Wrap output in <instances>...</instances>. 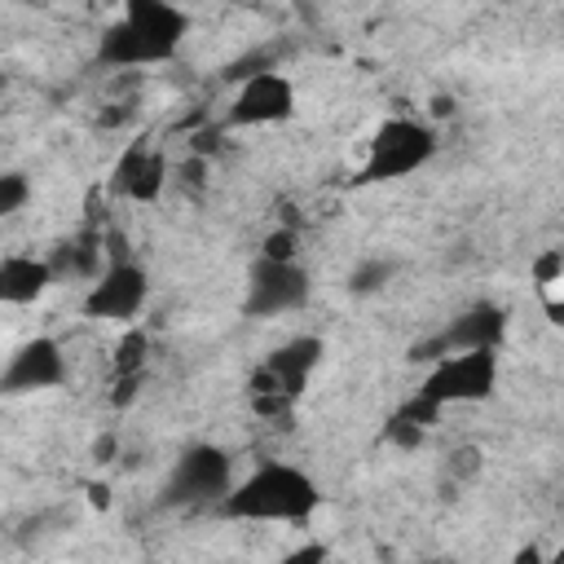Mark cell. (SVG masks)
<instances>
[{"label": "cell", "instance_id": "obj_1", "mask_svg": "<svg viewBox=\"0 0 564 564\" xmlns=\"http://www.w3.org/2000/svg\"><path fill=\"white\" fill-rule=\"evenodd\" d=\"M322 494L317 480L282 458L256 463L242 480H234V489L220 498V511L229 520H260V524H300L317 511Z\"/></svg>", "mask_w": 564, "mask_h": 564}, {"label": "cell", "instance_id": "obj_2", "mask_svg": "<svg viewBox=\"0 0 564 564\" xmlns=\"http://www.w3.org/2000/svg\"><path fill=\"white\" fill-rule=\"evenodd\" d=\"M185 26L189 18L176 9V0H128L123 18L106 26L97 53L106 66H154L176 53Z\"/></svg>", "mask_w": 564, "mask_h": 564}, {"label": "cell", "instance_id": "obj_3", "mask_svg": "<svg viewBox=\"0 0 564 564\" xmlns=\"http://www.w3.org/2000/svg\"><path fill=\"white\" fill-rule=\"evenodd\" d=\"M436 154V132L419 119H388L375 128L370 145H366V163H361V181L383 185V181H401L414 176L423 163H432Z\"/></svg>", "mask_w": 564, "mask_h": 564}, {"label": "cell", "instance_id": "obj_4", "mask_svg": "<svg viewBox=\"0 0 564 564\" xmlns=\"http://www.w3.org/2000/svg\"><path fill=\"white\" fill-rule=\"evenodd\" d=\"M494 388H498V352L494 348H463V352H445L432 361L419 397H427L432 405L445 410V405L485 401Z\"/></svg>", "mask_w": 564, "mask_h": 564}, {"label": "cell", "instance_id": "obj_5", "mask_svg": "<svg viewBox=\"0 0 564 564\" xmlns=\"http://www.w3.org/2000/svg\"><path fill=\"white\" fill-rule=\"evenodd\" d=\"M304 304H308V273L300 260H278V256L251 260L247 295H242L247 317H286Z\"/></svg>", "mask_w": 564, "mask_h": 564}, {"label": "cell", "instance_id": "obj_6", "mask_svg": "<svg viewBox=\"0 0 564 564\" xmlns=\"http://www.w3.org/2000/svg\"><path fill=\"white\" fill-rule=\"evenodd\" d=\"M150 300V273L137 260H110L84 295V313L97 322H132Z\"/></svg>", "mask_w": 564, "mask_h": 564}, {"label": "cell", "instance_id": "obj_7", "mask_svg": "<svg viewBox=\"0 0 564 564\" xmlns=\"http://www.w3.org/2000/svg\"><path fill=\"white\" fill-rule=\"evenodd\" d=\"M295 115V84L282 70H256L238 84L234 101H229V123L234 128H269Z\"/></svg>", "mask_w": 564, "mask_h": 564}, {"label": "cell", "instance_id": "obj_8", "mask_svg": "<svg viewBox=\"0 0 564 564\" xmlns=\"http://www.w3.org/2000/svg\"><path fill=\"white\" fill-rule=\"evenodd\" d=\"M234 489V463L216 445H194L176 458L167 476V498L172 502H220Z\"/></svg>", "mask_w": 564, "mask_h": 564}, {"label": "cell", "instance_id": "obj_9", "mask_svg": "<svg viewBox=\"0 0 564 564\" xmlns=\"http://www.w3.org/2000/svg\"><path fill=\"white\" fill-rule=\"evenodd\" d=\"M66 379V357L62 344L48 335L26 339L22 348L9 352L4 370H0V392L4 397H31V392H48Z\"/></svg>", "mask_w": 564, "mask_h": 564}, {"label": "cell", "instance_id": "obj_10", "mask_svg": "<svg viewBox=\"0 0 564 564\" xmlns=\"http://www.w3.org/2000/svg\"><path fill=\"white\" fill-rule=\"evenodd\" d=\"M317 361H322V339H317V335H295V339L278 344V348L264 357V366L256 370V388H251V392H256V397H260V392L300 397V392L308 388Z\"/></svg>", "mask_w": 564, "mask_h": 564}, {"label": "cell", "instance_id": "obj_11", "mask_svg": "<svg viewBox=\"0 0 564 564\" xmlns=\"http://www.w3.org/2000/svg\"><path fill=\"white\" fill-rule=\"evenodd\" d=\"M163 185H167V163L150 145H132L115 167V189L128 194L132 203H154L163 194Z\"/></svg>", "mask_w": 564, "mask_h": 564}, {"label": "cell", "instance_id": "obj_12", "mask_svg": "<svg viewBox=\"0 0 564 564\" xmlns=\"http://www.w3.org/2000/svg\"><path fill=\"white\" fill-rule=\"evenodd\" d=\"M502 335H507V317H502V308H494V304H476V308L458 313V317L441 330V344H445V352H463V348H498Z\"/></svg>", "mask_w": 564, "mask_h": 564}, {"label": "cell", "instance_id": "obj_13", "mask_svg": "<svg viewBox=\"0 0 564 564\" xmlns=\"http://www.w3.org/2000/svg\"><path fill=\"white\" fill-rule=\"evenodd\" d=\"M53 286V264L40 256H4L0 260V300L4 304H31Z\"/></svg>", "mask_w": 564, "mask_h": 564}, {"label": "cell", "instance_id": "obj_14", "mask_svg": "<svg viewBox=\"0 0 564 564\" xmlns=\"http://www.w3.org/2000/svg\"><path fill=\"white\" fill-rule=\"evenodd\" d=\"M392 273H397L392 260L370 256V260L352 264V273H348V291H352V295H375V291H383V286L392 282Z\"/></svg>", "mask_w": 564, "mask_h": 564}, {"label": "cell", "instance_id": "obj_15", "mask_svg": "<svg viewBox=\"0 0 564 564\" xmlns=\"http://www.w3.org/2000/svg\"><path fill=\"white\" fill-rule=\"evenodd\" d=\"M383 436H388V445H397V449H419L423 436H427V423H423L419 414H410V410H397V414L388 419Z\"/></svg>", "mask_w": 564, "mask_h": 564}, {"label": "cell", "instance_id": "obj_16", "mask_svg": "<svg viewBox=\"0 0 564 564\" xmlns=\"http://www.w3.org/2000/svg\"><path fill=\"white\" fill-rule=\"evenodd\" d=\"M480 471H485V454H480V445H458V449H449V458H445V480L471 485Z\"/></svg>", "mask_w": 564, "mask_h": 564}, {"label": "cell", "instance_id": "obj_17", "mask_svg": "<svg viewBox=\"0 0 564 564\" xmlns=\"http://www.w3.org/2000/svg\"><path fill=\"white\" fill-rule=\"evenodd\" d=\"M31 198V181L22 172H4L0 176V216H18Z\"/></svg>", "mask_w": 564, "mask_h": 564}, {"label": "cell", "instance_id": "obj_18", "mask_svg": "<svg viewBox=\"0 0 564 564\" xmlns=\"http://www.w3.org/2000/svg\"><path fill=\"white\" fill-rule=\"evenodd\" d=\"M300 251V234L286 225V229H273L264 242H260V256H278V260H295Z\"/></svg>", "mask_w": 564, "mask_h": 564}, {"label": "cell", "instance_id": "obj_19", "mask_svg": "<svg viewBox=\"0 0 564 564\" xmlns=\"http://www.w3.org/2000/svg\"><path fill=\"white\" fill-rule=\"evenodd\" d=\"M564 273V251H542L533 260V282H555Z\"/></svg>", "mask_w": 564, "mask_h": 564}, {"label": "cell", "instance_id": "obj_20", "mask_svg": "<svg viewBox=\"0 0 564 564\" xmlns=\"http://www.w3.org/2000/svg\"><path fill=\"white\" fill-rule=\"evenodd\" d=\"M141 357H145V335H128V339L119 344V370H137Z\"/></svg>", "mask_w": 564, "mask_h": 564}, {"label": "cell", "instance_id": "obj_21", "mask_svg": "<svg viewBox=\"0 0 564 564\" xmlns=\"http://www.w3.org/2000/svg\"><path fill=\"white\" fill-rule=\"evenodd\" d=\"M88 494H93V507H110V494H106V489H101V485H93V489H88Z\"/></svg>", "mask_w": 564, "mask_h": 564}, {"label": "cell", "instance_id": "obj_22", "mask_svg": "<svg viewBox=\"0 0 564 564\" xmlns=\"http://www.w3.org/2000/svg\"><path fill=\"white\" fill-rule=\"evenodd\" d=\"M546 313H551L555 326H564V304H546Z\"/></svg>", "mask_w": 564, "mask_h": 564}, {"label": "cell", "instance_id": "obj_23", "mask_svg": "<svg viewBox=\"0 0 564 564\" xmlns=\"http://www.w3.org/2000/svg\"><path fill=\"white\" fill-rule=\"evenodd\" d=\"M555 560H560V564H564V542H560V546H555Z\"/></svg>", "mask_w": 564, "mask_h": 564}]
</instances>
